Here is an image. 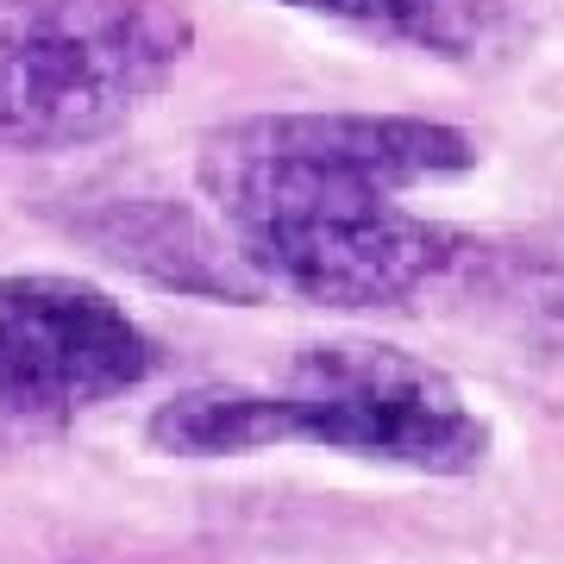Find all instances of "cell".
Returning <instances> with one entry per match:
<instances>
[{
    "instance_id": "obj_1",
    "label": "cell",
    "mask_w": 564,
    "mask_h": 564,
    "mask_svg": "<svg viewBox=\"0 0 564 564\" xmlns=\"http://www.w3.org/2000/svg\"><path fill=\"white\" fill-rule=\"evenodd\" d=\"M484 163L477 139L426 113L282 107L207 126L195 182L207 214L263 289L314 307H408L452 282L484 245L408 207L414 188Z\"/></svg>"
},
{
    "instance_id": "obj_2",
    "label": "cell",
    "mask_w": 564,
    "mask_h": 564,
    "mask_svg": "<svg viewBox=\"0 0 564 564\" xmlns=\"http://www.w3.org/2000/svg\"><path fill=\"white\" fill-rule=\"evenodd\" d=\"M144 445L163 458L314 445L414 477H470L489 464L496 433L440 364L383 339H321L282 364L276 383H202L158 402Z\"/></svg>"
},
{
    "instance_id": "obj_3",
    "label": "cell",
    "mask_w": 564,
    "mask_h": 564,
    "mask_svg": "<svg viewBox=\"0 0 564 564\" xmlns=\"http://www.w3.org/2000/svg\"><path fill=\"white\" fill-rule=\"evenodd\" d=\"M188 57L182 0H0V158L113 139Z\"/></svg>"
},
{
    "instance_id": "obj_4",
    "label": "cell",
    "mask_w": 564,
    "mask_h": 564,
    "mask_svg": "<svg viewBox=\"0 0 564 564\" xmlns=\"http://www.w3.org/2000/svg\"><path fill=\"white\" fill-rule=\"evenodd\" d=\"M158 377V339L101 282L63 270L0 276V414L69 426Z\"/></svg>"
},
{
    "instance_id": "obj_5",
    "label": "cell",
    "mask_w": 564,
    "mask_h": 564,
    "mask_svg": "<svg viewBox=\"0 0 564 564\" xmlns=\"http://www.w3.org/2000/svg\"><path fill=\"white\" fill-rule=\"evenodd\" d=\"M69 232L95 245L107 263H120L132 276L158 282L170 295H195V302H258L263 282L239 263L226 245L214 214L176 202V195H101L69 214Z\"/></svg>"
},
{
    "instance_id": "obj_6",
    "label": "cell",
    "mask_w": 564,
    "mask_h": 564,
    "mask_svg": "<svg viewBox=\"0 0 564 564\" xmlns=\"http://www.w3.org/2000/svg\"><path fill=\"white\" fill-rule=\"evenodd\" d=\"M326 25L364 32V39L402 44L421 57H470L496 25V0H276Z\"/></svg>"
}]
</instances>
